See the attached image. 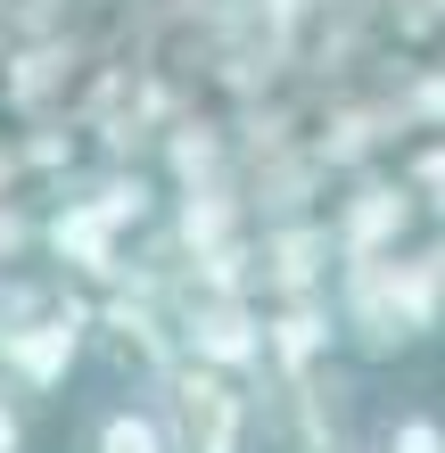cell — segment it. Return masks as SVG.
Instances as JSON below:
<instances>
[{"instance_id":"6","label":"cell","mask_w":445,"mask_h":453,"mask_svg":"<svg viewBox=\"0 0 445 453\" xmlns=\"http://www.w3.org/2000/svg\"><path fill=\"white\" fill-rule=\"evenodd\" d=\"M404 223H412V190H404V181H363V190L338 206L330 248L338 256H387L404 239Z\"/></svg>"},{"instance_id":"9","label":"cell","mask_w":445,"mask_h":453,"mask_svg":"<svg viewBox=\"0 0 445 453\" xmlns=\"http://www.w3.org/2000/svg\"><path fill=\"white\" fill-rule=\"evenodd\" d=\"M372 453H445V420L429 404H396V412H380Z\"/></svg>"},{"instance_id":"11","label":"cell","mask_w":445,"mask_h":453,"mask_svg":"<svg viewBox=\"0 0 445 453\" xmlns=\"http://www.w3.org/2000/svg\"><path fill=\"white\" fill-rule=\"evenodd\" d=\"M34 445V395L0 380V453H25Z\"/></svg>"},{"instance_id":"3","label":"cell","mask_w":445,"mask_h":453,"mask_svg":"<svg viewBox=\"0 0 445 453\" xmlns=\"http://www.w3.org/2000/svg\"><path fill=\"white\" fill-rule=\"evenodd\" d=\"M338 330H355L363 355H396L404 322H396V297H387V256H347L338 264Z\"/></svg>"},{"instance_id":"4","label":"cell","mask_w":445,"mask_h":453,"mask_svg":"<svg viewBox=\"0 0 445 453\" xmlns=\"http://www.w3.org/2000/svg\"><path fill=\"white\" fill-rule=\"evenodd\" d=\"M330 346H338V305L313 297V288H305V297H289L280 313H265V363H272L289 388L313 380V371L330 363Z\"/></svg>"},{"instance_id":"8","label":"cell","mask_w":445,"mask_h":453,"mask_svg":"<svg viewBox=\"0 0 445 453\" xmlns=\"http://www.w3.org/2000/svg\"><path fill=\"white\" fill-rule=\"evenodd\" d=\"M387 297H396L404 338H437V322H445V273H429L421 256H396L387 264Z\"/></svg>"},{"instance_id":"7","label":"cell","mask_w":445,"mask_h":453,"mask_svg":"<svg viewBox=\"0 0 445 453\" xmlns=\"http://www.w3.org/2000/svg\"><path fill=\"white\" fill-rule=\"evenodd\" d=\"M74 453H173L165 404H141V395H108V404H91Z\"/></svg>"},{"instance_id":"12","label":"cell","mask_w":445,"mask_h":453,"mask_svg":"<svg viewBox=\"0 0 445 453\" xmlns=\"http://www.w3.org/2000/svg\"><path fill=\"white\" fill-rule=\"evenodd\" d=\"M412 181H421V190H445V149H429L421 165H412Z\"/></svg>"},{"instance_id":"1","label":"cell","mask_w":445,"mask_h":453,"mask_svg":"<svg viewBox=\"0 0 445 453\" xmlns=\"http://www.w3.org/2000/svg\"><path fill=\"white\" fill-rule=\"evenodd\" d=\"M165 429H173V453H248L256 445V395L248 380H231L215 363H181L165 380Z\"/></svg>"},{"instance_id":"2","label":"cell","mask_w":445,"mask_h":453,"mask_svg":"<svg viewBox=\"0 0 445 453\" xmlns=\"http://www.w3.org/2000/svg\"><path fill=\"white\" fill-rule=\"evenodd\" d=\"M74 346H83V322L74 313H34V322L0 330V380L25 395H50L74 371Z\"/></svg>"},{"instance_id":"10","label":"cell","mask_w":445,"mask_h":453,"mask_svg":"<svg viewBox=\"0 0 445 453\" xmlns=\"http://www.w3.org/2000/svg\"><path fill=\"white\" fill-rule=\"evenodd\" d=\"M313 256H330V231H313V223L280 231V288H289V297L313 288Z\"/></svg>"},{"instance_id":"5","label":"cell","mask_w":445,"mask_h":453,"mask_svg":"<svg viewBox=\"0 0 445 453\" xmlns=\"http://www.w3.org/2000/svg\"><path fill=\"white\" fill-rule=\"evenodd\" d=\"M181 346H190V363H215L231 380H256V371H265V322H256L240 297H206L190 322H181Z\"/></svg>"},{"instance_id":"13","label":"cell","mask_w":445,"mask_h":453,"mask_svg":"<svg viewBox=\"0 0 445 453\" xmlns=\"http://www.w3.org/2000/svg\"><path fill=\"white\" fill-rule=\"evenodd\" d=\"M305 453H347V445H305Z\"/></svg>"}]
</instances>
